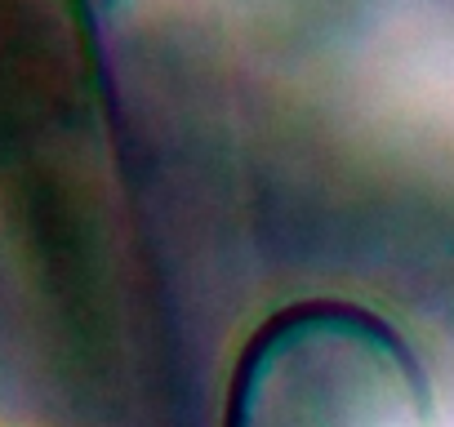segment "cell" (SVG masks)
Listing matches in <instances>:
<instances>
[{
  "label": "cell",
  "instance_id": "1",
  "mask_svg": "<svg viewBox=\"0 0 454 427\" xmlns=\"http://www.w3.org/2000/svg\"><path fill=\"white\" fill-rule=\"evenodd\" d=\"M107 112L85 0H0V290L63 250L107 187Z\"/></svg>",
  "mask_w": 454,
  "mask_h": 427
}]
</instances>
